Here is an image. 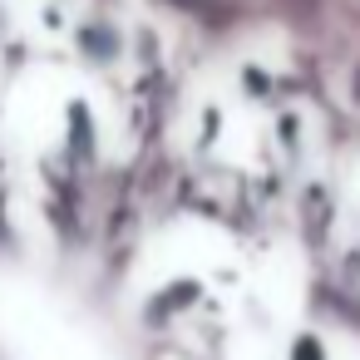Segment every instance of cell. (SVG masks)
Segmentation results:
<instances>
[{"mask_svg":"<svg viewBox=\"0 0 360 360\" xmlns=\"http://www.w3.org/2000/svg\"><path fill=\"white\" fill-rule=\"evenodd\" d=\"M291 360H326V355H321V345H316V340H296Z\"/></svg>","mask_w":360,"mask_h":360,"instance_id":"6da1fadb","label":"cell"}]
</instances>
